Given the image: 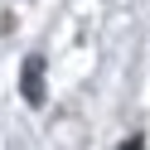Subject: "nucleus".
Here are the masks:
<instances>
[{"label":"nucleus","instance_id":"2","mask_svg":"<svg viewBox=\"0 0 150 150\" xmlns=\"http://www.w3.org/2000/svg\"><path fill=\"white\" fill-rule=\"evenodd\" d=\"M121 150H145V140H140V136H131V140H126Z\"/></svg>","mask_w":150,"mask_h":150},{"label":"nucleus","instance_id":"1","mask_svg":"<svg viewBox=\"0 0 150 150\" xmlns=\"http://www.w3.org/2000/svg\"><path fill=\"white\" fill-rule=\"evenodd\" d=\"M20 92H24V102H29V107H44V58H24Z\"/></svg>","mask_w":150,"mask_h":150}]
</instances>
